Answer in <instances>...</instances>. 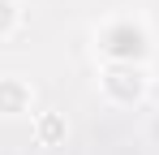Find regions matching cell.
<instances>
[{
    "mask_svg": "<svg viewBox=\"0 0 159 155\" xmlns=\"http://www.w3.org/2000/svg\"><path fill=\"white\" fill-rule=\"evenodd\" d=\"M95 48L103 52L107 65H142L151 52V35L138 17H107L95 30Z\"/></svg>",
    "mask_w": 159,
    "mask_h": 155,
    "instance_id": "6da1fadb",
    "label": "cell"
},
{
    "mask_svg": "<svg viewBox=\"0 0 159 155\" xmlns=\"http://www.w3.org/2000/svg\"><path fill=\"white\" fill-rule=\"evenodd\" d=\"M99 86L112 103H138L146 95V69L142 65H103Z\"/></svg>",
    "mask_w": 159,
    "mask_h": 155,
    "instance_id": "7a4b0ae2",
    "label": "cell"
},
{
    "mask_svg": "<svg viewBox=\"0 0 159 155\" xmlns=\"http://www.w3.org/2000/svg\"><path fill=\"white\" fill-rule=\"evenodd\" d=\"M30 108V86L22 78H0V112L4 116H22Z\"/></svg>",
    "mask_w": 159,
    "mask_h": 155,
    "instance_id": "3957f363",
    "label": "cell"
},
{
    "mask_svg": "<svg viewBox=\"0 0 159 155\" xmlns=\"http://www.w3.org/2000/svg\"><path fill=\"white\" fill-rule=\"evenodd\" d=\"M22 22V9H17V0H0V39H9L13 30Z\"/></svg>",
    "mask_w": 159,
    "mask_h": 155,
    "instance_id": "277c9868",
    "label": "cell"
},
{
    "mask_svg": "<svg viewBox=\"0 0 159 155\" xmlns=\"http://www.w3.org/2000/svg\"><path fill=\"white\" fill-rule=\"evenodd\" d=\"M60 134H65L60 116H43V121H39V138H43V142H52V138H60Z\"/></svg>",
    "mask_w": 159,
    "mask_h": 155,
    "instance_id": "5b68a950",
    "label": "cell"
},
{
    "mask_svg": "<svg viewBox=\"0 0 159 155\" xmlns=\"http://www.w3.org/2000/svg\"><path fill=\"white\" fill-rule=\"evenodd\" d=\"M151 134H155V142H159V112L151 116Z\"/></svg>",
    "mask_w": 159,
    "mask_h": 155,
    "instance_id": "8992f818",
    "label": "cell"
}]
</instances>
